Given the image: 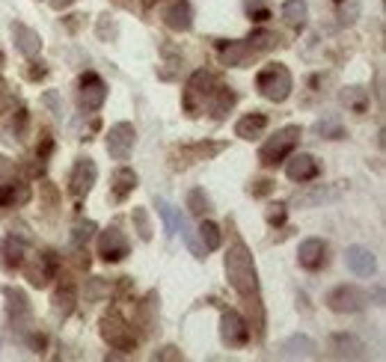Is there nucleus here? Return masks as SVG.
I'll use <instances>...</instances> for the list:
<instances>
[{"mask_svg": "<svg viewBox=\"0 0 386 362\" xmlns=\"http://www.w3.org/2000/svg\"><path fill=\"white\" fill-rule=\"evenodd\" d=\"M134 188H137V175H134V170H128V167H122V170H116L113 172V199H128L131 193H134Z\"/></svg>", "mask_w": 386, "mask_h": 362, "instance_id": "obj_23", "label": "nucleus"}, {"mask_svg": "<svg viewBox=\"0 0 386 362\" xmlns=\"http://www.w3.org/2000/svg\"><path fill=\"white\" fill-rule=\"evenodd\" d=\"M256 86H259V92L268 98V101H285V98L291 95V72L285 69L282 63H268L264 69L256 74Z\"/></svg>", "mask_w": 386, "mask_h": 362, "instance_id": "obj_2", "label": "nucleus"}, {"mask_svg": "<svg viewBox=\"0 0 386 362\" xmlns=\"http://www.w3.org/2000/svg\"><path fill=\"white\" fill-rule=\"evenodd\" d=\"M271 226H282L285 223V205H268V211H264Z\"/></svg>", "mask_w": 386, "mask_h": 362, "instance_id": "obj_39", "label": "nucleus"}, {"mask_svg": "<svg viewBox=\"0 0 386 362\" xmlns=\"http://www.w3.org/2000/svg\"><path fill=\"white\" fill-rule=\"evenodd\" d=\"M45 345H48V342H45V336H42V333H33V336H30V347L36 350V354H42V350H45Z\"/></svg>", "mask_w": 386, "mask_h": 362, "instance_id": "obj_44", "label": "nucleus"}, {"mask_svg": "<svg viewBox=\"0 0 386 362\" xmlns=\"http://www.w3.org/2000/svg\"><path fill=\"white\" fill-rule=\"evenodd\" d=\"M13 39H15V48L24 54V57H36L42 51V36L36 30H30L27 24H13Z\"/></svg>", "mask_w": 386, "mask_h": 362, "instance_id": "obj_17", "label": "nucleus"}, {"mask_svg": "<svg viewBox=\"0 0 386 362\" xmlns=\"http://www.w3.org/2000/svg\"><path fill=\"white\" fill-rule=\"evenodd\" d=\"M24 268V277L30 279L33 288H45L51 279H57V270H60V258L54 252H42L30 261V265H21Z\"/></svg>", "mask_w": 386, "mask_h": 362, "instance_id": "obj_7", "label": "nucleus"}, {"mask_svg": "<svg viewBox=\"0 0 386 362\" xmlns=\"http://www.w3.org/2000/svg\"><path fill=\"white\" fill-rule=\"evenodd\" d=\"M211 92H214V78H211V74H208V72H193L191 81H187V86H184V110L191 116H196L205 107L208 98H211Z\"/></svg>", "mask_w": 386, "mask_h": 362, "instance_id": "obj_5", "label": "nucleus"}, {"mask_svg": "<svg viewBox=\"0 0 386 362\" xmlns=\"http://www.w3.org/2000/svg\"><path fill=\"white\" fill-rule=\"evenodd\" d=\"M102 338H104L110 347H116V350H134V347H137L134 327H131L116 309L107 312V315L102 318Z\"/></svg>", "mask_w": 386, "mask_h": 362, "instance_id": "obj_4", "label": "nucleus"}, {"mask_svg": "<svg viewBox=\"0 0 386 362\" xmlns=\"http://www.w3.org/2000/svg\"><path fill=\"white\" fill-rule=\"evenodd\" d=\"M104 98H107V83L98 78L95 72H86L81 78V107H83V110H90V113H95L98 107L104 104Z\"/></svg>", "mask_w": 386, "mask_h": 362, "instance_id": "obj_11", "label": "nucleus"}, {"mask_svg": "<svg viewBox=\"0 0 386 362\" xmlns=\"http://www.w3.org/2000/svg\"><path fill=\"white\" fill-rule=\"evenodd\" d=\"M226 277H229V285L241 297H256V291H259L256 261H252L250 249L241 244V240H235L226 252Z\"/></svg>", "mask_w": 386, "mask_h": 362, "instance_id": "obj_1", "label": "nucleus"}, {"mask_svg": "<svg viewBox=\"0 0 386 362\" xmlns=\"http://www.w3.org/2000/svg\"><path fill=\"white\" fill-rule=\"evenodd\" d=\"M315 134L318 137H327V140H339L341 137V122L336 116H324L315 122Z\"/></svg>", "mask_w": 386, "mask_h": 362, "instance_id": "obj_30", "label": "nucleus"}, {"mask_svg": "<svg viewBox=\"0 0 386 362\" xmlns=\"http://www.w3.org/2000/svg\"><path fill=\"white\" fill-rule=\"evenodd\" d=\"M264 128H268V116H264V113H247L244 119H238L235 134L241 140H256V137L264 134Z\"/></svg>", "mask_w": 386, "mask_h": 362, "instance_id": "obj_21", "label": "nucleus"}, {"mask_svg": "<svg viewBox=\"0 0 386 362\" xmlns=\"http://www.w3.org/2000/svg\"><path fill=\"white\" fill-rule=\"evenodd\" d=\"M143 3H146V6H154V3H158V0H143Z\"/></svg>", "mask_w": 386, "mask_h": 362, "instance_id": "obj_47", "label": "nucleus"}, {"mask_svg": "<svg viewBox=\"0 0 386 362\" xmlns=\"http://www.w3.org/2000/svg\"><path fill=\"white\" fill-rule=\"evenodd\" d=\"M0 265L9 268V270H15V268L24 265V247L15 240V235L0 240Z\"/></svg>", "mask_w": 386, "mask_h": 362, "instance_id": "obj_22", "label": "nucleus"}, {"mask_svg": "<svg viewBox=\"0 0 386 362\" xmlns=\"http://www.w3.org/2000/svg\"><path fill=\"white\" fill-rule=\"evenodd\" d=\"M15 134L21 137V134H24V128H27V110H24V107H21V110H18V116H15Z\"/></svg>", "mask_w": 386, "mask_h": 362, "instance_id": "obj_42", "label": "nucleus"}, {"mask_svg": "<svg viewBox=\"0 0 386 362\" xmlns=\"http://www.w3.org/2000/svg\"><path fill=\"white\" fill-rule=\"evenodd\" d=\"M0 69H3V54H0Z\"/></svg>", "mask_w": 386, "mask_h": 362, "instance_id": "obj_48", "label": "nucleus"}, {"mask_svg": "<svg viewBox=\"0 0 386 362\" xmlns=\"http://www.w3.org/2000/svg\"><path fill=\"white\" fill-rule=\"evenodd\" d=\"M300 125H285L280 128L273 137H268V142L259 149V161L264 163V167H277V163H282L285 158L294 151V146L300 142Z\"/></svg>", "mask_w": 386, "mask_h": 362, "instance_id": "obj_3", "label": "nucleus"}, {"mask_svg": "<svg viewBox=\"0 0 386 362\" xmlns=\"http://www.w3.org/2000/svg\"><path fill=\"white\" fill-rule=\"evenodd\" d=\"M30 202V188L24 181H6L0 184V208H21Z\"/></svg>", "mask_w": 386, "mask_h": 362, "instance_id": "obj_18", "label": "nucleus"}, {"mask_svg": "<svg viewBox=\"0 0 386 362\" xmlns=\"http://www.w3.org/2000/svg\"><path fill=\"white\" fill-rule=\"evenodd\" d=\"M345 261H348V268L354 270L357 277H371L374 268H378V261H374L371 249H366V247H351L348 256H345Z\"/></svg>", "mask_w": 386, "mask_h": 362, "instance_id": "obj_20", "label": "nucleus"}, {"mask_svg": "<svg viewBox=\"0 0 386 362\" xmlns=\"http://www.w3.org/2000/svg\"><path fill=\"white\" fill-rule=\"evenodd\" d=\"M95 179H98V170H95V161H90V158H81L74 163V170H72V179H69V190H72V196H86L93 190V184H95Z\"/></svg>", "mask_w": 386, "mask_h": 362, "instance_id": "obj_12", "label": "nucleus"}, {"mask_svg": "<svg viewBox=\"0 0 386 362\" xmlns=\"http://www.w3.org/2000/svg\"><path fill=\"white\" fill-rule=\"evenodd\" d=\"M163 21H167L170 30H191L193 27V9L187 0H172V3L163 9Z\"/></svg>", "mask_w": 386, "mask_h": 362, "instance_id": "obj_16", "label": "nucleus"}, {"mask_svg": "<svg viewBox=\"0 0 386 362\" xmlns=\"http://www.w3.org/2000/svg\"><path fill=\"white\" fill-rule=\"evenodd\" d=\"M341 101H345L354 113H366V107H369V92L362 90V86H351V90L341 92Z\"/></svg>", "mask_w": 386, "mask_h": 362, "instance_id": "obj_29", "label": "nucleus"}, {"mask_svg": "<svg viewBox=\"0 0 386 362\" xmlns=\"http://www.w3.org/2000/svg\"><path fill=\"white\" fill-rule=\"evenodd\" d=\"M250 42V48L252 51H256V54H262V51H268V48H273V45H277V33H268V30H256V33H252V36L247 39Z\"/></svg>", "mask_w": 386, "mask_h": 362, "instance_id": "obj_31", "label": "nucleus"}, {"mask_svg": "<svg viewBox=\"0 0 386 362\" xmlns=\"http://www.w3.org/2000/svg\"><path fill=\"white\" fill-rule=\"evenodd\" d=\"M3 294H6V300H9V315H15V321H18V318H27L30 315V306H27L24 291H18V288H13V285H6Z\"/></svg>", "mask_w": 386, "mask_h": 362, "instance_id": "obj_28", "label": "nucleus"}, {"mask_svg": "<svg viewBox=\"0 0 386 362\" xmlns=\"http://www.w3.org/2000/svg\"><path fill=\"white\" fill-rule=\"evenodd\" d=\"M72 3H74V0H51L54 9H65V6H72Z\"/></svg>", "mask_w": 386, "mask_h": 362, "instance_id": "obj_46", "label": "nucleus"}, {"mask_svg": "<svg viewBox=\"0 0 386 362\" xmlns=\"http://www.w3.org/2000/svg\"><path fill=\"white\" fill-rule=\"evenodd\" d=\"M330 347L336 350L339 359H360L362 350H366V345H362L357 336H351V333H336L333 338H330Z\"/></svg>", "mask_w": 386, "mask_h": 362, "instance_id": "obj_19", "label": "nucleus"}, {"mask_svg": "<svg viewBox=\"0 0 386 362\" xmlns=\"http://www.w3.org/2000/svg\"><path fill=\"white\" fill-rule=\"evenodd\" d=\"M158 359H182V354L175 347H163L161 354H158Z\"/></svg>", "mask_w": 386, "mask_h": 362, "instance_id": "obj_45", "label": "nucleus"}, {"mask_svg": "<svg viewBox=\"0 0 386 362\" xmlns=\"http://www.w3.org/2000/svg\"><path fill=\"white\" fill-rule=\"evenodd\" d=\"M134 223H137V232L143 240H149L152 238V223H149V214H146V208H134Z\"/></svg>", "mask_w": 386, "mask_h": 362, "instance_id": "obj_38", "label": "nucleus"}, {"mask_svg": "<svg viewBox=\"0 0 386 362\" xmlns=\"http://www.w3.org/2000/svg\"><path fill=\"white\" fill-rule=\"evenodd\" d=\"M339 18H341V24H354V21L360 18V0H341Z\"/></svg>", "mask_w": 386, "mask_h": 362, "instance_id": "obj_36", "label": "nucleus"}, {"mask_svg": "<svg viewBox=\"0 0 386 362\" xmlns=\"http://www.w3.org/2000/svg\"><path fill=\"white\" fill-rule=\"evenodd\" d=\"M134 125L131 122H116L113 128L107 131V151L110 158L116 161H125L131 155V149H134Z\"/></svg>", "mask_w": 386, "mask_h": 362, "instance_id": "obj_8", "label": "nucleus"}, {"mask_svg": "<svg viewBox=\"0 0 386 362\" xmlns=\"http://www.w3.org/2000/svg\"><path fill=\"white\" fill-rule=\"evenodd\" d=\"M247 9H250V18H252V21H259V24L271 18V9H268V6H262V3H250Z\"/></svg>", "mask_w": 386, "mask_h": 362, "instance_id": "obj_40", "label": "nucleus"}, {"mask_svg": "<svg viewBox=\"0 0 386 362\" xmlns=\"http://www.w3.org/2000/svg\"><path fill=\"white\" fill-rule=\"evenodd\" d=\"M220 338H223V345H229V347H244L250 342L247 321L238 312H232V309L223 312V321H220Z\"/></svg>", "mask_w": 386, "mask_h": 362, "instance_id": "obj_9", "label": "nucleus"}, {"mask_svg": "<svg viewBox=\"0 0 386 362\" xmlns=\"http://www.w3.org/2000/svg\"><path fill=\"white\" fill-rule=\"evenodd\" d=\"M98 256H102L104 261H122L125 256H128V238L119 232L116 226H110V229H104L102 235H98Z\"/></svg>", "mask_w": 386, "mask_h": 362, "instance_id": "obj_10", "label": "nucleus"}, {"mask_svg": "<svg viewBox=\"0 0 386 362\" xmlns=\"http://www.w3.org/2000/svg\"><path fill=\"white\" fill-rule=\"evenodd\" d=\"M282 354L289 359H297V356H312L315 354V342L309 336H291L289 342L282 345Z\"/></svg>", "mask_w": 386, "mask_h": 362, "instance_id": "obj_26", "label": "nucleus"}, {"mask_svg": "<svg viewBox=\"0 0 386 362\" xmlns=\"http://www.w3.org/2000/svg\"><path fill=\"white\" fill-rule=\"evenodd\" d=\"M369 303V294L357 288V285H339V288H333L327 294V306L339 315H348V312H360L366 309Z\"/></svg>", "mask_w": 386, "mask_h": 362, "instance_id": "obj_6", "label": "nucleus"}, {"mask_svg": "<svg viewBox=\"0 0 386 362\" xmlns=\"http://www.w3.org/2000/svg\"><path fill=\"white\" fill-rule=\"evenodd\" d=\"M217 54H220V63L235 65V69H244V65H250V60L256 57V51L250 48V42H220Z\"/></svg>", "mask_w": 386, "mask_h": 362, "instance_id": "obj_13", "label": "nucleus"}, {"mask_svg": "<svg viewBox=\"0 0 386 362\" xmlns=\"http://www.w3.org/2000/svg\"><path fill=\"white\" fill-rule=\"evenodd\" d=\"M282 18H285V24H289V27L300 30L306 24V18H309L306 0H285V3H282Z\"/></svg>", "mask_w": 386, "mask_h": 362, "instance_id": "obj_25", "label": "nucleus"}, {"mask_svg": "<svg viewBox=\"0 0 386 362\" xmlns=\"http://www.w3.org/2000/svg\"><path fill=\"white\" fill-rule=\"evenodd\" d=\"M327 199H336V190H324V188H318L315 193H306V196H297V205L300 208H309V205H318V202H327Z\"/></svg>", "mask_w": 386, "mask_h": 362, "instance_id": "obj_35", "label": "nucleus"}, {"mask_svg": "<svg viewBox=\"0 0 386 362\" xmlns=\"http://www.w3.org/2000/svg\"><path fill=\"white\" fill-rule=\"evenodd\" d=\"M211 98H214V101H211V116H217V119L226 116L238 101V95L232 90H226V86H217V90L211 92Z\"/></svg>", "mask_w": 386, "mask_h": 362, "instance_id": "obj_27", "label": "nucleus"}, {"mask_svg": "<svg viewBox=\"0 0 386 362\" xmlns=\"http://www.w3.org/2000/svg\"><path fill=\"white\" fill-rule=\"evenodd\" d=\"M158 211H161V217H163V223H167L170 235H175V232H179L182 214H179V211H172V205H167V202H158Z\"/></svg>", "mask_w": 386, "mask_h": 362, "instance_id": "obj_37", "label": "nucleus"}, {"mask_svg": "<svg viewBox=\"0 0 386 362\" xmlns=\"http://www.w3.org/2000/svg\"><path fill=\"white\" fill-rule=\"evenodd\" d=\"M187 208H191L193 217H202V214L211 211V205H208V196L202 190H191V193H187Z\"/></svg>", "mask_w": 386, "mask_h": 362, "instance_id": "obj_33", "label": "nucleus"}, {"mask_svg": "<svg viewBox=\"0 0 386 362\" xmlns=\"http://www.w3.org/2000/svg\"><path fill=\"white\" fill-rule=\"evenodd\" d=\"M200 238H202V244H205L208 252L220 249V240H223V238H220V229H217L214 223H208V220L200 226Z\"/></svg>", "mask_w": 386, "mask_h": 362, "instance_id": "obj_32", "label": "nucleus"}, {"mask_svg": "<svg viewBox=\"0 0 386 362\" xmlns=\"http://www.w3.org/2000/svg\"><path fill=\"white\" fill-rule=\"evenodd\" d=\"M271 190H273V181H268V179H262V181H256V188H250L252 196H268Z\"/></svg>", "mask_w": 386, "mask_h": 362, "instance_id": "obj_41", "label": "nucleus"}, {"mask_svg": "<svg viewBox=\"0 0 386 362\" xmlns=\"http://www.w3.org/2000/svg\"><path fill=\"white\" fill-rule=\"evenodd\" d=\"M74 300H77V291H74V282H60V288H57V294H54V312L57 315H72V309H74Z\"/></svg>", "mask_w": 386, "mask_h": 362, "instance_id": "obj_24", "label": "nucleus"}, {"mask_svg": "<svg viewBox=\"0 0 386 362\" xmlns=\"http://www.w3.org/2000/svg\"><path fill=\"white\" fill-rule=\"evenodd\" d=\"M297 258H300V268L306 270H321L327 265V244L318 238H309L300 244V249H297Z\"/></svg>", "mask_w": 386, "mask_h": 362, "instance_id": "obj_15", "label": "nucleus"}, {"mask_svg": "<svg viewBox=\"0 0 386 362\" xmlns=\"http://www.w3.org/2000/svg\"><path fill=\"white\" fill-rule=\"evenodd\" d=\"M30 65H33V69L27 72V78H30V81H39V78H45V74H48V69H45L42 63H30Z\"/></svg>", "mask_w": 386, "mask_h": 362, "instance_id": "obj_43", "label": "nucleus"}, {"mask_svg": "<svg viewBox=\"0 0 386 362\" xmlns=\"http://www.w3.org/2000/svg\"><path fill=\"white\" fill-rule=\"evenodd\" d=\"M93 232H95V223H93V220H86V223H77V226H74V232H72V244H74L77 249H83L86 244H90Z\"/></svg>", "mask_w": 386, "mask_h": 362, "instance_id": "obj_34", "label": "nucleus"}, {"mask_svg": "<svg viewBox=\"0 0 386 362\" xmlns=\"http://www.w3.org/2000/svg\"><path fill=\"white\" fill-rule=\"evenodd\" d=\"M285 172H289V179L297 181V184H306L318 179V172H321V167H318V161L312 155H306V151H300V155H291V161L285 163Z\"/></svg>", "mask_w": 386, "mask_h": 362, "instance_id": "obj_14", "label": "nucleus"}]
</instances>
